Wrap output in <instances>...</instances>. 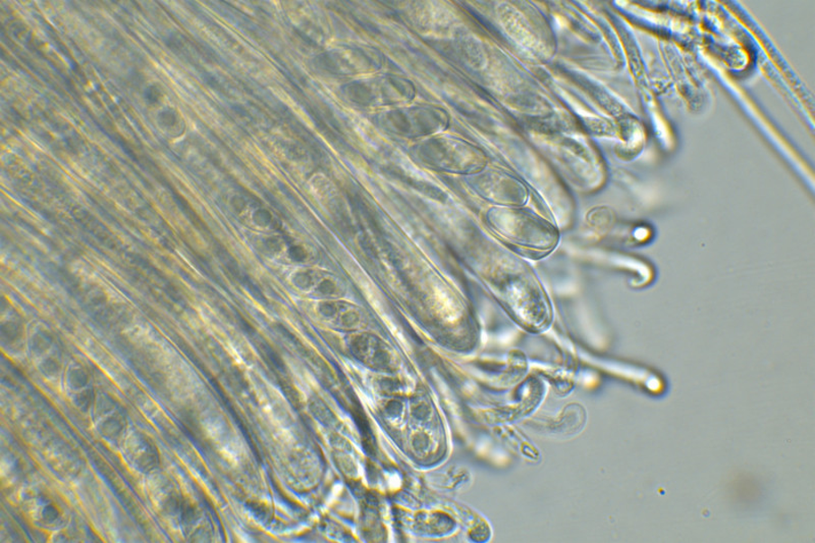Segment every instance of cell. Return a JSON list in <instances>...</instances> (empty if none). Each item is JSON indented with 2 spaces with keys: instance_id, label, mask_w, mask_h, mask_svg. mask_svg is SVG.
Here are the masks:
<instances>
[{
  "instance_id": "cell-4",
  "label": "cell",
  "mask_w": 815,
  "mask_h": 543,
  "mask_svg": "<svg viewBox=\"0 0 815 543\" xmlns=\"http://www.w3.org/2000/svg\"><path fill=\"white\" fill-rule=\"evenodd\" d=\"M160 124L162 125L164 130H167L169 133H172L178 129L179 124V115L172 109L164 110L160 115Z\"/></svg>"
},
{
  "instance_id": "cell-3",
  "label": "cell",
  "mask_w": 815,
  "mask_h": 543,
  "mask_svg": "<svg viewBox=\"0 0 815 543\" xmlns=\"http://www.w3.org/2000/svg\"><path fill=\"white\" fill-rule=\"evenodd\" d=\"M96 427L102 437L108 442L121 445L125 435L124 414L114 403H97L96 407Z\"/></svg>"
},
{
  "instance_id": "cell-1",
  "label": "cell",
  "mask_w": 815,
  "mask_h": 543,
  "mask_svg": "<svg viewBox=\"0 0 815 543\" xmlns=\"http://www.w3.org/2000/svg\"><path fill=\"white\" fill-rule=\"evenodd\" d=\"M23 508L36 526L58 530L66 523V509L57 495L44 486H33L23 492Z\"/></svg>"
},
{
  "instance_id": "cell-5",
  "label": "cell",
  "mask_w": 815,
  "mask_h": 543,
  "mask_svg": "<svg viewBox=\"0 0 815 543\" xmlns=\"http://www.w3.org/2000/svg\"><path fill=\"white\" fill-rule=\"evenodd\" d=\"M161 92L158 87H155V86H151V87L146 90L145 98L149 102V104H156V102H159Z\"/></svg>"
},
{
  "instance_id": "cell-2",
  "label": "cell",
  "mask_w": 815,
  "mask_h": 543,
  "mask_svg": "<svg viewBox=\"0 0 815 543\" xmlns=\"http://www.w3.org/2000/svg\"><path fill=\"white\" fill-rule=\"evenodd\" d=\"M125 462L142 474L152 472L159 464V453L152 440L143 432L128 430L121 443Z\"/></svg>"
}]
</instances>
